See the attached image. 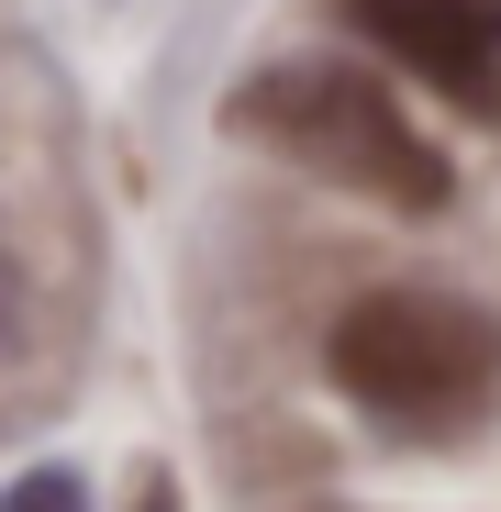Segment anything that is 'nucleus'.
I'll list each match as a JSON object with an SVG mask.
<instances>
[{"mask_svg": "<svg viewBox=\"0 0 501 512\" xmlns=\"http://www.w3.org/2000/svg\"><path fill=\"white\" fill-rule=\"evenodd\" d=\"M234 123L268 134V145H290L301 167H323V179L390 201V212H446L457 201L446 145H424L412 112L379 90L368 67H346V56H279V67H257L234 90Z\"/></svg>", "mask_w": 501, "mask_h": 512, "instance_id": "obj_2", "label": "nucleus"}, {"mask_svg": "<svg viewBox=\"0 0 501 512\" xmlns=\"http://www.w3.org/2000/svg\"><path fill=\"white\" fill-rule=\"evenodd\" d=\"M334 23L412 67L424 90H446L457 112H501V0H334Z\"/></svg>", "mask_w": 501, "mask_h": 512, "instance_id": "obj_3", "label": "nucleus"}, {"mask_svg": "<svg viewBox=\"0 0 501 512\" xmlns=\"http://www.w3.org/2000/svg\"><path fill=\"white\" fill-rule=\"evenodd\" d=\"M0 512H90V490H78V468H34Z\"/></svg>", "mask_w": 501, "mask_h": 512, "instance_id": "obj_4", "label": "nucleus"}, {"mask_svg": "<svg viewBox=\"0 0 501 512\" xmlns=\"http://www.w3.org/2000/svg\"><path fill=\"white\" fill-rule=\"evenodd\" d=\"M134 512H179V490H167V479H145V490H134Z\"/></svg>", "mask_w": 501, "mask_h": 512, "instance_id": "obj_5", "label": "nucleus"}, {"mask_svg": "<svg viewBox=\"0 0 501 512\" xmlns=\"http://www.w3.org/2000/svg\"><path fill=\"white\" fill-rule=\"evenodd\" d=\"M323 368L357 412L401 423V435H457L501 390V323L479 301H446V290H368L334 312Z\"/></svg>", "mask_w": 501, "mask_h": 512, "instance_id": "obj_1", "label": "nucleus"}]
</instances>
